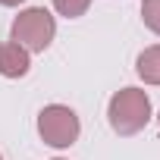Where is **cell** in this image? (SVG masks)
Here are the masks:
<instances>
[{
  "label": "cell",
  "instance_id": "9c48e42d",
  "mask_svg": "<svg viewBox=\"0 0 160 160\" xmlns=\"http://www.w3.org/2000/svg\"><path fill=\"white\" fill-rule=\"evenodd\" d=\"M0 160H3V157H0Z\"/></svg>",
  "mask_w": 160,
  "mask_h": 160
},
{
  "label": "cell",
  "instance_id": "277c9868",
  "mask_svg": "<svg viewBox=\"0 0 160 160\" xmlns=\"http://www.w3.org/2000/svg\"><path fill=\"white\" fill-rule=\"evenodd\" d=\"M28 50L19 47L16 41H3L0 44V75L7 78H22L28 72Z\"/></svg>",
  "mask_w": 160,
  "mask_h": 160
},
{
  "label": "cell",
  "instance_id": "8992f818",
  "mask_svg": "<svg viewBox=\"0 0 160 160\" xmlns=\"http://www.w3.org/2000/svg\"><path fill=\"white\" fill-rule=\"evenodd\" d=\"M53 7L60 16L66 19H78V16H85V10L91 7V0H53Z\"/></svg>",
  "mask_w": 160,
  "mask_h": 160
},
{
  "label": "cell",
  "instance_id": "3957f363",
  "mask_svg": "<svg viewBox=\"0 0 160 160\" xmlns=\"http://www.w3.org/2000/svg\"><path fill=\"white\" fill-rule=\"evenodd\" d=\"M78 132H82L78 116L69 107H63V104H50V107H44L38 113V135L50 148H69V144H75Z\"/></svg>",
  "mask_w": 160,
  "mask_h": 160
},
{
  "label": "cell",
  "instance_id": "ba28073f",
  "mask_svg": "<svg viewBox=\"0 0 160 160\" xmlns=\"http://www.w3.org/2000/svg\"><path fill=\"white\" fill-rule=\"evenodd\" d=\"M0 3H3V7H19L22 0H0Z\"/></svg>",
  "mask_w": 160,
  "mask_h": 160
},
{
  "label": "cell",
  "instance_id": "30bf717a",
  "mask_svg": "<svg viewBox=\"0 0 160 160\" xmlns=\"http://www.w3.org/2000/svg\"><path fill=\"white\" fill-rule=\"evenodd\" d=\"M157 119H160V116H157Z\"/></svg>",
  "mask_w": 160,
  "mask_h": 160
},
{
  "label": "cell",
  "instance_id": "7a4b0ae2",
  "mask_svg": "<svg viewBox=\"0 0 160 160\" xmlns=\"http://www.w3.org/2000/svg\"><path fill=\"white\" fill-rule=\"evenodd\" d=\"M13 41L25 50H44L53 35H57V22L44 7H28L13 19Z\"/></svg>",
  "mask_w": 160,
  "mask_h": 160
},
{
  "label": "cell",
  "instance_id": "5b68a950",
  "mask_svg": "<svg viewBox=\"0 0 160 160\" xmlns=\"http://www.w3.org/2000/svg\"><path fill=\"white\" fill-rule=\"evenodd\" d=\"M135 72L141 75V82L148 85H160V44L157 47H144L135 60Z\"/></svg>",
  "mask_w": 160,
  "mask_h": 160
},
{
  "label": "cell",
  "instance_id": "6da1fadb",
  "mask_svg": "<svg viewBox=\"0 0 160 160\" xmlns=\"http://www.w3.org/2000/svg\"><path fill=\"white\" fill-rule=\"evenodd\" d=\"M107 119L116 135H135L151 119V98L141 88H122L107 104Z\"/></svg>",
  "mask_w": 160,
  "mask_h": 160
},
{
  "label": "cell",
  "instance_id": "52a82bcc",
  "mask_svg": "<svg viewBox=\"0 0 160 160\" xmlns=\"http://www.w3.org/2000/svg\"><path fill=\"white\" fill-rule=\"evenodd\" d=\"M141 19L154 35H160V0H144L141 3Z\"/></svg>",
  "mask_w": 160,
  "mask_h": 160
}]
</instances>
